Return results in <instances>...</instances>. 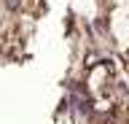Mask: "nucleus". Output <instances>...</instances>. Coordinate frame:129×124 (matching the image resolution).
<instances>
[{
    "label": "nucleus",
    "mask_w": 129,
    "mask_h": 124,
    "mask_svg": "<svg viewBox=\"0 0 129 124\" xmlns=\"http://www.w3.org/2000/svg\"><path fill=\"white\" fill-rule=\"evenodd\" d=\"M116 81V73L108 62H97V65L86 67V78H83V89L91 100H100V97H108L110 94V86Z\"/></svg>",
    "instance_id": "f257e3e1"
},
{
    "label": "nucleus",
    "mask_w": 129,
    "mask_h": 124,
    "mask_svg": "<svg viewBox=\"0 0 129 124\" xmlns=\"http://www.w3.org/2000/svg\"><path fill=\"white\" fill-rule=\"evenodd\" d=\"M126 3H129V0H126Z\"/></svg>",
    "instance_id": "f03ea898"
}]
</instances>
